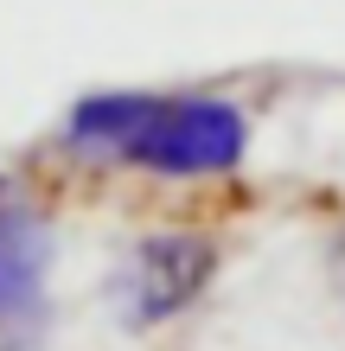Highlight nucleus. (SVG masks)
I'll use <instances>...</instances> for the list:
<instances>
[{
  "label": "nucleus",
  "instance_id": "f257e3e1",
  "mask_svg": "<svg viewBox=\"0 0 345 351\" xmlns=\"http://www.w3.org/2000/svg\"><path fill=\"white\" fill-rule=\"evenodd\" d=\"M71 147L84 154H121L147 173H173V179H192V173H230L243 160V115L230 102H211V96H90L77 102L71 115Z\"/></svg>",
  "mask_w": 345,
  "mask_h": 351
},
{
  "label": "nucleus",
  "instance_id": "f03ea898",
  "mask_svg": "<svg viewBox=\"0 0 345 351\" xmlns=\"http://www.w3.org/2000/svg\"><path fill=\"white\" fill-rule=\"evenodd\" d=\"M211 268H217V250H211L205 237H192V230L147 237V243L128 256L121 281H115L121 319H128V326H160V319H173L179 306H192L198 294H205Z\"/></svg>",
  "mask_w": 345,
  "mask_h": 351
},
{
  "label": "nucleus",
  "instance_id": "7ed1b4c3",
  "mask_svg": "<svg viewBox=\"0 0 345 351\" xmlns=\"http://www.w3.org/2000/svg\"><path fill=\"white\" fill-rule=\"evenodd\" d=\"M45 256H51V237L32 211L7 204L0 211V319L26 313L38 300V275H45Z\"/></svg>",
  "mask_w": 345,
  "mask_h": 351
},
{
  "label": "nucleus",
  "instance_id": "20e7f679",
  "mask_svg": "<svg viewBox=\"0 0 345 351\" xmlns=\"http://www.w3.org/2000/svg\"><path fill=\"white\" fill-rule=\"evenodd\" d=\"M333 287L345 294V237H339V250H333Z\"/></svg>",
  "mask_w": 345,
  "mask_h": 351
}]
</instances>
